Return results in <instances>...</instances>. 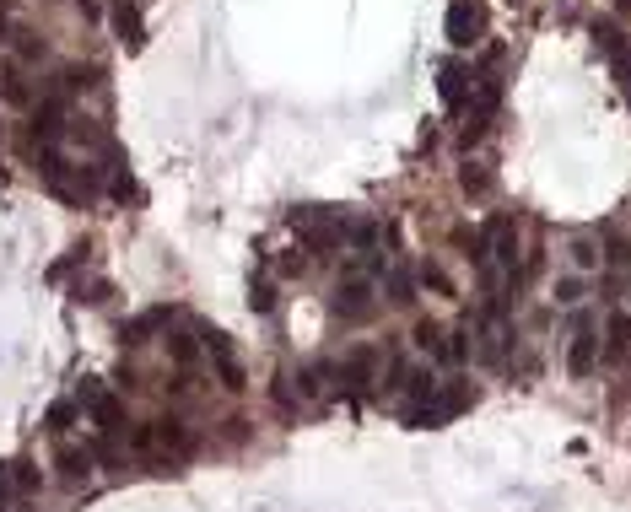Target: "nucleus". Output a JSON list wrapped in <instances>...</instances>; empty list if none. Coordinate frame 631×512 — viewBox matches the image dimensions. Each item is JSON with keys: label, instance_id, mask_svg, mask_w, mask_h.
Returning a JSON list of instances; mask_svg holds the SVG:
<instances>
[{"label": "nucleus", "instance_id": "ddd939ff", "mask_svg": "<svg viewBox=\"0 0 631 512\" xmlns=\"http://www.w3.org/2000/svg\"><path fill=\"white\" fill-rule=\"evenodd\" d=\"M416 346H421V351H432V356H443V351H448V346H443V329H437L432 319H421V324H416Z\"/></svg>", "mask_w": 631, "mask_h": 512}, {"label": "nucleus", "instance_id": "423d86ee", "mask_svg": "<svg viewBox=\"0 0 631 512\" xmlns=\"http://www.w3.org/2000/svg\"><path fill=\"white\" fill-rule=\"evenodd\" d=\"M437 92H443L448 108H464V103H470V81H464V70H459V65H443V70H437Z\"/></svg>", "mask_w": 631, "mask_h": 512}, {"label": "nucleus", "instance_id": "5701e85b", "mask_svg": "<svg viewBox=\"0 0 631 512\" xmlns=\"http://www.w3.org/2000/svg\"><path fill=\"white\" fill-rule=\"evenodd\" d=\"M578 297H583V281L578 275H562L556 281V302H578Z\"/></svg>", "mask_w": 631, "mask_h": 512}, {"label": "nucleus", "instance_id": "aec40b11", "mask_svg": "<svg viewBox=\"0 0 631 512\" xmlns=\"http://www.w3.org/2000/svg\"><path fill=\"white\" fill-rule=\"evenodd\" d=\"M167 351H173V362H184V367L194 362V340H189V335H167Z\"/></svg>", "mask_w": 631, "mask_h": 512}, {"label": "nucleus", "instance_id": "7ed1b4c3", "mask_svg": "<svg viewBox=\"0 0 631 512\" xmlns=\"http://www.w3.org/2000/svg\"><path fill=\"white\" fill-rule=\"evenodd\" d=\"M335 313H340V319H367V313H373V286H367V281L335 286Z\"/></svg>", "mask_w": 631, "mask_h": 512}, {"label": "nucleus", "instance_id": "393cba45", "mask_svg": "<svg viewBox=\"0 0 631 512\" xmlns=\"http://www.w3.org/2000/svg\"><path fill=\"white\" fill-rule=\"evenodd\" d=\"M421 281H427L432 292H454V286H448V275H443L437 265H421Z\"/></svg>", "mask_w": 631, "mask_h": 512}, {"label": "nucleus", "instance_id": "20e7f679", "mask_svg": "<svg viewBox=\"0 0 631 512\" xmlns=\"http://www.w3.org/2000/svg\"><path fill=\"white\" fill-rule=\"evenodd\" d=\"M373 367H378V351H373V346H362V351H351V356L335 367V378H346L351 389H367V383H373Z\"/></svg>", "mask_w": 631, "mask_h": 512}, {"label": "nucleus", "instance_id": "39448f33", "mask_svg": "<svg viewBox=\"0 0 631 512\" xmlns=\"http://www.w3.org/2000/svg\"><path fill=\"white\" fill-rule=\"evenodd\" d=\"M113 32L130 43V49H140L146 43V27H140V11L130 5V0H113Z\"/></svg>", "mask_w": 631, "mask_h": 512}, {"label": "nucleus", "instance_id": "6e6552de", "mask_svg": "<svg viewBox=\"0 0 631 512\" xmlns=\"http://www.w3.org/2000/svg\"><path fill=\"white\" fill-rule=\"evenodd\" d=\"M589 32H594V43H599V54H610V59H616V54H626V49H631V43H626V32H621V27H616L610 16H599V22H594Z\"/></svg>", "mask_w": 631, "mask_h": 512}, {"label": "nucleus", "instance_id": "a878e982", "mask_svg": "<svg viewBox=\"0 0 631 512\" xmlns=\"http://www.w3.org/2000/svg\"><path fill=\"white\" fill-rule=\"evenodd\" d=\"M459 184H464V194H481V189H486V173H475V167H464V173H459Z\"/></svg>", "mask_w": 631, "mask_h": 512}, {"label": "nucleus", "instance_id": "f03ea898", "mask_svg": "<svg viewBox=\"0 0 631 512\" xmlns=\"http://www.w3.org/2000/svg\"><path fill=\"white\" fill-rule=\"evenodd\" d=\"M567 367H572V378H589V373L599 367V340H594V324H589V319H578V329H572Z\"/></svg>", "mask_w": 631, "mask_h": 512}, {"label": "nucleus", "instance_id": "2eb2a0df", "mask_svg": "<svg viewBox=\"0 0 631 512\" xmlns=\"http://www.w3.org/2000/svg\"><path fill=\"white\" fill-rule=\"evenodd\" d=\"M572 265L578 270H594L599 265V243L594 238H572Z\"/></svg>", "mask_w": 631, "mask_h": 512}, {"label": "nucleus", "instance_id": "1a4fd4ad", "mask_svg": "<svg viewBox=\"0 0 631 512\" xmlns=\"http://www.w3.org/2000/svg\"><path fill=\"white\" fill-rule=\"evenodd\" d=\"M167 319H173V313H167V308H151V313H140V319H135V324H124V329H119V335H124V346H140V340H146V335H151V329H162V324H167Z\"/></svg>", "mask_w": 631, "mask_h": 512}, {"label": "nucleus", "instance_id": "0eeeda50", "mask_svg": "<svg viewBox=\"0 0 631 512\" xmlns=\"http://www.w3.org/2000/svg\"><path fill=\"white\" fill-rule=\"evenodd\" d=\"M151 448H162V454H184L189 448V432H184V421H151Z\"/></svg>", "mask_w": 631, "mask_h": 512}, {"label": "nucleus", "instance_id": "9d476101", "mask_svg": "<svg viewBox=\"0 0 631 512\" xmlns=\"http://www.w3.org/2000/svg\"><path fill=\"white\" fill-rule=\"evenodd\" d=\"M626 346H631V319H626V313H616V319H610V346H605V356H610V362H621V356H626Z\"/></svg>", "mask_w": 631, "mask_h": 512}, {"label": "nucleus", "instance_id": "4468645a", "mask_svg": "<svg viewBox=\"0 0 631 512\" xmlns=\"http://www.w3.org/2000/svg\"><path fill=\"white\" fill-rule=\"evenodd\" d=\"M605 259H610L616 270H626L631 265V243L621 238V232H605Z\"/></svg>", "mask_w": 631, "mask_h": 512}, {"label": "nucleus", "instance_id": "a211bd4d", "mask_svg": "<svg viewBox=\"0 0 631 512\" xmlns=\"http://www.w3.org/2000/svg\"><path fill=\"white\" fill-rule=\"evenodd\" d=\"M16 38H22V43H16V54H22L27 65H32V59H43V38H38V32H16Z\"/></svg>", "mask_w": 631, "mask_h": 512}, {"label": "nucleus", "instance_id": "f8f14e48", "mask_svg": "<svg viewBox=\"0 0 631 512\" xmlns=\"http://www.w3.org/2000/svg\"><path fill=\"white\" fill-rule=\"evenodd\" d=\"M0 92H5V103H27V81H22V70H16V65H5V70H0Z\"/></svg>", "mask_w": 631, "mask_h": 512}, {"label": "nucleus", "instance_id": "f257e3e1", "mask_svg": "<svg viewBox=\"0 0 631 512\" xmlns=\"http://www.w3.org/2000/svg\"><path fill=\"white\" fill-rule=\"evenodd\" d=\"M481 27H486L481 0H454V5H448V43H454V49H470V43L481 38Z\"/></svg>", "mask_w": 631, "mask_h": 512}, {"label": "nucleus", "instance_id": "412c9836", "mask_svg": "<svg viewBox=\"0 0 631 512\" xmlns=\"http://www.w3.org/2000/svg\"><path fill=\"white\" fill-rule=\"evenodd\" d=\"M216 367H221V383H227V389H243V367L232 362V351H227V356H216Z\"/></svg>", "mask_w": 631, "mask_h": 512}, {"label": "nucleus", "instance_id": "f3484780", "mask_svg": "<svg viewBox=\"0 0 631 512\" xmlns=\"http://www.w3.org/2000/svg\"><path fill=\"white\" fill-rule=\"evenodd\" d=\"M70 421H76V405H70V400H59V405L49 410V432L59 437V432H70Z\"/></svg>", "mask_w": 631, "mask_h": 512}, {"label": "nucleus", "instance_id": "b1692460", "mask_svg": "<svg viewBox=\"0 0 631 512\" xmlns=\"http://www.w3.org/2000/svg\"><path fill=\"white\" fill-rule=\"evenodd\" d=\"M108 297V281H86V286H76V302H103Z\"/></svg>", "mask_w": 631, "mask_h": 512}, {"label": "nucleus", "instance_id": "9b49d317", "mask_svg": "<svg viewBox=\"0 0 631 512\" xmlns=\"http://www.w3.org/2000/svg\"><path fill=\"white\" fill-rule=\"evenodd\" d=\"M59 470H65V481H86V470H92V448H81V454L65 448V454H59Z\"/></svg>", "mask_w": 631, "mask_h": 512}, {"label": "nucleus", "instance_id": "dca6fc26", "mask_svg": "<svg viewBox=\"0 0 631 512\" xmlns=\"http://www.w3.org/2000/svg\"><path fill=\"white\" fill-rule=\"evenodd\" d=\"M248 308H254V313H270V308H275V292H270V281H254V286H248Z\"/></svg>", "mask_w": 631, "mask_h": 512}, {"label": "nucleus", "instance_id": "6ab92c4d", "mask_svg": "<svg viewBox=\"0 0 631 512\" xmlns=\"http://www.w3.org/2000/svg\"><path fill=\"white\" fill-rule=\"evenodd\" d=\"M389 302H400V308H410V302H416V297H410V281H405L400 270L389 275Z\"/></svg>", "mask_w": 631, "mask_h": 512}, {"label": "nucleus", "instance_id": "4be33fe9", "mask_svg": "<svg viewBox=\"0 0 631 512\" xmlns=\"http://www.w3.org/2000/svg\"><path fill=\"white\" fill-rule=\"evenodd\" d=\"M108 189H113V200H135V178H130L124 167H113V184H108Z\"/></svg>", "mask_w": 631, "mask_h": 512}]
</instances>
